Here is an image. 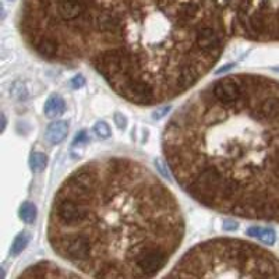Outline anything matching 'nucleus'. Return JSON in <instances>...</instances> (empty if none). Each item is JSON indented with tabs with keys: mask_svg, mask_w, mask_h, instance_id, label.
I'll list each match as a JSON object with an SVG mask.
<instances>
[{
	"mask_svg": "<svg viewBox=\"0 0 279 279\" xmlns=\"http://www.w3.org/2000/svg\"><path fill=\"white\" fill-rule=\"evenodd\" d=\"M67 133H69V123L64 122V120H58V122H53L48 126L45 138L49 144L56 146L67 137Z\"/></svg>",
	"mask_w": 279,
	"mask_h": 279,
	"instance_id": "nucleus-8",
	"label": "nucleus"
},
{
	"mask_svg": "<svg viewBox=\"0 0 279 279\" xmlns=\"http://www.w3.org/2000/svg\"><path fill=\"white\" fill-rule=\"evenodd\" d=\"M88 143V135H87V131H80L78 133V135L76 137V140H74V143H73V147H85V144Z\"/></svg>",
	"mask_w": 279,
	"mask_h": 279,
	"instance_id": "nucleus-16",
	"label": "nucleus"
},
{
	"mask_svg": "<svg viewBox=\"0 0 279 279\" xmlns=\"http://www.w3.org/2000/svg\"><path fill=\"white\" fill-rule=\"evenodd\" d=\"M29 243V235L27 232H21L17 238L14 239V242L12 244V256H18L20 253H23V250L28 246Z\"/></svg>",
	"mask_w": 279,
	"mask_h": 279,
	"instance_id": "nucleus-13",
	"label": "nucleus"
},
{
	"mask_svg": "<svg viewBox=\"0 0 279 279\" xmlns=\"http://www.w3.org/2000/svg\"><path fill=\"white\" fill-rule=\"evenodd\" d=\"M29 165L34 172H42L45 170L48 165V157L43 152H34L29 158Z\"/></svg>",
	"mask_w": 279,
	"mask_h": 279,
	"instance_id": "nucleus-12",
	"label": "nucleus"
},
{
	"mask_svg": "<svg viewBox=\"0 0 279 279\" xmlns=\"http://www.w3.org/2000/svg\"><path fill=\"white\" fill-rule=\"evenodd\" d=\"M66 111V104H64V99L58 95V94H53L45 102L43 106V113L45 116L49 119H56V117L62 116Z\"/></svg>",
	"mask_w": 279,
	"mask_h": 279,
	"instance_id": "nucleus-9",
	"label": "nucleus"
},
{
	"mask_svg": "<svg viewBox=\"0 0 279 279\" xmlns=\"http://www.w3.org/2000/svg\"><path fill=\"white\" fill-rule=\"evenodd\" d=\"M223 227L226 229V230H235V229H238V223H233V222H226Z\"/></svg>",
	"mask_w": 279,
	"mask_h": 279,
	"instance_id": "nucleus-19",
	"label": "nucleus"
},
{
	"mask_svg": "<svg viewBox=\"0 0 279 279\" xmlns=\"http://www.w3.org/2000/svg\"><path fill=\"white\" fill-rule=\"evenodd\" d=\"M169 276L278 278L279 258L239 239H214L187 251Z\"/></svg>",
	"mask_w": 279,
	"mask_h": 279,
	"instance_id": "nucleus-5",
	"label": "nucleus"
},
{
	"mask_svg": "<svg viewBox=\"0 0 279 279\" xmlns=\"http://www.w3.org/2000/svg\"><path fill=\"white\" fill-rule=\"evenodd\" d=\"M70 85L74 89H80V88L85 85V78H84V76H76L74 78H71Z\"/></svg>",
	"mask_w": 279,
	"mask_h": 279,
	"instance_id": "nucleus-17",
	"label": "nucleus"
},
{
	"mask_svg": "<svg viewBox=\"0 0 279 279\" xmlns=\"http://www.w3.org/2000/svg\"><path fill=\"white\" fill-rule=\"evenodd\" d=\"M124 0H24L18 31L53 63L92 62L115 34Z\"/></svg>",
	"mask_w": 279,
	"mask_h": 279,
	"instance_id": "nucleus-4",
	"label": "nucleus"
},
{
	"mask_svg": "<svg viewBox=\"0 0 279 279\" xmlns=\"http://www.w3.org/2000/svg\"><path fill=\"white\" fill-rule=\"evenodd\" d=\"M229 39L211 0H124L115 34L91 64L117 95L151 106L194 87Z\"/></svg>",
	"mask_w": 279,
	"mask_h": 279,
	"instance_id": "nucleus-3",
	"label": "nucleus"
},
{
	"mask_svg": "<svg viewBox=\"0 0 279 279\" xmlns=\"http://www.w3.org/2000/svg\"><path fill=\"white\" fill-rule=\"evenodd\" d=\"M94 131H95V134H97L98 137H101V138H109L112 134L111 127L108 126V123L102 122V120L94 126Z\"/></svg>",
	"mask_w": 279,
	"mask_h": 279,
	"instance_id": "nucleus-14",
	"label": "nucleus"
},
{
	"mask_svg": "<svg viewBox=\"0 0 279 279\" xmlns=\"http://www.w3.org/2000/svg\"><path fill=\"white\" fill-rule=\"evenodd\" d=\"M21 276L25 278H69V276H77L76 273L64 271L63 268L55 265L52 262H39L29 267L27 271L21 273Z\"/></svg>",
	"mask_w": 279,
	"mask_h": 279,
	"instance_id": "nucleus-7",
	"label": "nucleus"
},
{
	"mask_svg": "<svg viewBox=\"0 0 279 279\" xmlns=\"http://www.w3.org/2000/svg\"><path fill=\"white\" fill-rule=\"evenodd\" d=\"M162 148L179 186L207 208L279 222V81L211 82L174 112Z\"/></svg>",
	"mask_w": 279,
	"mask_h": 279,
	"instance_id": "nucleus-1",
	"label": "nucleus"
},
{
	"mask_svg": "<svg viewBox=\"0 0 279 279\" xmlns=\"http://www.w3.org/2000/svg\"><path fill=\"white\" fill-rule=\"evenodd\" d=\"M36 215H38V212H36V207H35L32 203H24L21 207H20V218L23 219L24 223H34L36 221Z\"/></svg>",
	"mask_w": 279,
	"mask_h": 279,
	"instance_id": "nucleus-11",
	"label": "nucleus"
},
{
	"mask_svg": "<svg viewBox=\"0 0 279 279\" xmlns=\"http://www.w3.org/2000/svg\"><path fill=\"white\" fill-rule=\"evenodd\" d=\"M276 71H279V69H276Z\"/></svg>",
	"mask_w": 279,
	"mask_h": 279,
	"instance_id": "nucleus-20",
	"label": "nucleus"
},
{
	"mask_svg": "<svg viewBox=\"0 0 279 279\" xmlns=\"http://www.w3.org/2000/svg\"><path fill=\"white\" fill-rule=\"evenodd\" d=\"M247 235L251 236V238L257 239V240H260L264 244H268V246L273 244L275 240H276V233L271 227L251 226L247 229Z\"/></svg>",
	"mask_w": 279,
	"mask_h": 279,
	"instance_id": "nucleus-10",
	"label": "nucleus"
},
{
	"mask_svg": "<svg viewBox=\"0 0 279 279\" xmlns=\"http://www.w3.org/2000/svg\"><path fill=\"white\" fill-rule=\"evenodd\" d=\"M229 38L279 42V0H211Z\"/></svg>",
	"mask_w": 279,
	"mask_h": 279,
	"instance_id": "nucleus-6",
	"label": "nucleus"
},
{
	"mask_svg": "<svg viewBox=\"0 0 279 279\" xmlns=\"http://www.w3.org/2000/svg\"><path fill=\"white\" fill-rule=\"evenodd\" d=\"M184 219L173 193L138 161L95 159L53 198L48 240L64 261L94 278H148L179 249Z\"/></svg>",
	"mask_w": 279,
	"mask_h": 279,
	"instance_id": "nucleus-2",
	"label": "nucleus"
},
{
	"mask_svg": "<svg viewBox=\"0 0 279 279\" xmlns=\"http://www.w3.org/2000/svg\"><path fill=\"white\" fill-rule=\"evenodd\" d=\"M168 111H169V106L161 108V109H158L157 113H154V117H155V119H161V117L166 115V112H168Z\"/></svg>",
	"mask_w": 279,
	"mask_h": 279,
	"instance_id": "nucleus-18",
	"label": "nucleus"
},
{
	"mask_svg": "<svg viewBox=\"0 0 279 279\" xmlns=\"http://www.w3.org/2000/svg\"><path fill=\"white\" fill-rule=\"evenodd\" d=\"M113 120H115V124L117 126V128L124 130V128L127 127V119L123 116L120 112H116V113L113 115Z\"/></svg>",
	"mask_w": 279,
	"mask_h": 279,
	"instance_id": "nucleus-15",
	"label": "nucleus"
}]
</instances>
